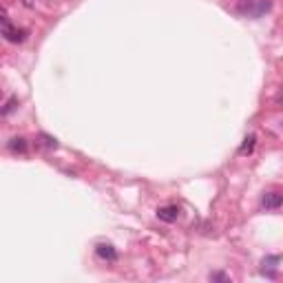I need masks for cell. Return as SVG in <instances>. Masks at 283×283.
Here are the masks:
<instances>
[{
	"mask_svg": "<svg viewBox=\"0 0 283 283\" xmlns=\"http://www.w3.org/2000/svg\"><path fill=\"white\" fill-rule=\"evenodd\" d=\"M22 2H25V7H29V9L33 7V0H22Z\"/></svg>",
	"mask_w": 283,
	"mask_h": 283,
	"instance_id": "9",
	"label": "cell"
},
{
	"mask_svg": "<svg viewBox=\"0 0 283 283\" xmlns=\"http://www.w3.org/2000/svg\"><path fill=\"white\" fill-rule=\"evenodd\" d=\"M16 104H18V97H11V100H9L7 104H4V109H2V115H9V113H11V111L16 109Z\"/></svg>",
	"mask_w": 283,
	"mask_h": 283,
	"instance_id": "7",
	"label": "cell"
},
{
	"mask_svg": "<svg viewBox=\"0 0 283 283\" xmlns=\"http://www.w3.org/2000/svg\"><path fill=\"white\" fill-rule=\"evenodd\" d=\"M25 29H16V27H11V20H9L7 11H2V35L9 40V42H22L25 40Z\"/></svg>",
	"mask_w": 283,
	"mask_h": 283,
	"instance_id": "1",
	"label": "cell"
},
{
	"mask_svg": "<svg viewBox=\"0 0 283 283\" xmlns=\"http://www.w3.org/2000/svg\"><path fill=\"white\" fill-rule=\"evenodd\" d=\"M95 255L104 261H117V250L111 243H97L95 246Z\"/></svg>",
	"mask_w": 283,
	"mask_h": 283,
	"instance_id": "2",
	"label": "cell"
},
{
	"mask_svg": "<svg viewBox=\"0 0 283 283\" xmlns=\"http://www.w3.org/2000/svg\"><path fill=\"white\" fill-rule=\"evenodd\" d=\"M210 281H228V277H226V274H221V272H212L210 274Z\"/></svg>",
	"mask_w": 283,
	"mask_h": 283,
	"instance_id": "8",
	"label": "cell"
},
{
	"mask_svg": "<svg viewBox=\"0 0 283 283\" xmlns=\"http://www.w3.org/2000/svg\"><path fill=\"white\" fill-rule=\"evenodd\" d=\"M157 217L162 221H166V224H172V221H177V217H179V208L177 206H164L157 210Z\"/></svg>",
	"mask_w": 283,
	"mask_h": 283,
	"instance_id": "4",
	"label": "cell"
},
{
	"mask_svg": "<svg viewBox=\"0 0 283 283\" xmlns=\"http://www.w3.org/2000/svg\"><path fill=\"white\" fill-rule=\"evenodd\" d=\"M9 148H11L13 153H25V150H27V142L22 140V137H13V140L9 142Z\"/></svg>",
	"mask_w": 283,
	"mask_h": 283,
	"instance_id": "6",
	"label": "cell"
},
{
	"mask_svg": "<svg viewBox=\"0 0 283 283\" xmlns=\"http://www.w3.org/2000/svg\"><path fill=\"white\" fill-rule=\"evenodd\" d=\"M255 144H256V137L255 135H248L246 140H243L241 148H239V155H250L252 150H255Z\"/></svg>",
	"mask_w": 283,
	"mask_h": 283,
	"instance_id": "5",
	"label": "cell"
},
{
	"mask_svg": "<svg viewBox=\"0 0 283 283\" xmlns=\"http://www.w3.org/2000/svg\"><path fill=\"white\" fill-rule=\"evenodd\" d=\"M261 203H263V208H268V210H277V208L283 206V195H279V193H265L263 199H261Z\"/></svg>",
	"mask_w": 283,
	"mask_h": 283,
	"instance_id": "3",
	"label": "cell"
}]
</instances>
